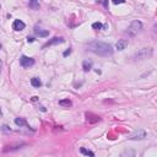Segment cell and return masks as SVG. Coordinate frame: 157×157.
<instances>
[{
  "label": "cell",
  "instance_id": "cell-19",
  "mask_svg": "<svg viewBox=\"0 0 157 157\" xmlns=\"http://www.w3.org/2000/svg\"><path fill=\"white\" fill-rule=\"evenodd\" d=\"M33 41H34V39H33V38H30V37L27 38V42H28V43H32Z\"/></svg>",
  "mask_w": 157,
  "mask_h": 157
},
{
  "label": "cell",
  "instance_id": "cell-8",
  "mask_svg": "<svg viewBox=\"0 0 157 157\" xmlns=\"http://www.w3.org/2000/svg\"><path fill=\"white\" fill-rule=\"evenodd\" d=\"M115 47H117L118 50H123V49H125L128 47V41H126V39H120V41H118Z\"/></svg>",
  "mask_w": 157,
  "mask_h": 157
},
{
  "label": "cell",
  "instance_id": "cell-6",
  "mask_svg": "<svg viewBox=\"0 0 157 157\" xmlns=\"http://www.w3.org/2000/svg\"><path fill=\"white\" fill-rule=\"evenodd\" d=\"M25 27H26V25L21 20H15L14 25H12V28H14L15 31H22V30H25Z\"/></svg>",
  "mask_w": 157,
  "mask_h": 157
},
{
  "label": "cell",
  "instance_id": "cell-14",
  "mask_svg": "<svg viewBox=\"0 0 157 157\" xmlns=\"http://www.w3.org/2000/svg\"><path fill=\"white\" fill-rule=\"evenodd\" d=\"M15 123H16V125H19V126H22V125L26 124V122L22 119V118H16V119H15Z\"/></svg>",
  "mask_w": 157,
  "mask_h": 157
},
{
  "label": "cell",
  "instance_id": "cell-15",
  "mask_svg": "<svg viewBox=\"0 0 157 157\" xmlns=\"http://www.w3.org/2000/svg\"><path fill=\"white\" fill-rule=\"evenodd\" d=\"M92 28H95V30H99V28H102V25H101L99 22H95V23L92 25Z\"/></svg>",
  "mask_w": 157,
  "mask_h": 157
},
{
  "label": "cell",
  "instance_id": "cell-2",
  "mask_svg": "<svg viewBox=\"0 0 157 157\" xmlns=\"http://www.w3.org/2000/svg\"><path fill=\"white\" fill-rule=\"evenodd\" d=\"M141 30H142V23L140 22V21H138V20H135V21H133L132 23H130V26L128 27V30H126V34H129V36H136L139 32H141Z\"/></svg>",
  "mask_w": 157,
  "mask_h": 157
},
{
  "label": "cell",
  "instance_id": "cell-4",
  "mask_svg": "<svg viewBox=\"0 0 157 157\" xmlns=\"http://www.w3.org/2000/svg\"><path fill=\"white\" fill-rule=\"evenodd\" d=\"M34 64V59L33 58H30V57H26V55H22L20 58V65L22 68H30Z\"/></svg>",
  "mask_w": 157,
  "mask_h": 157
},
{
  "label": "cell",
  "instance_id": "cell-11",
  "mask_svg": "<svg viewBox=\"0 0 157 157\" xmlns=\"http://www.w3.org/2000/svg\"><path fill=\"white\" fill-rule=\"evenodd\" d=\"M82 68L85 71H88L91 70V68H92V61H88V60H85L84 64H82Z\"/></svg>",
  "mask_w": 157,
  "mask_h": 157
},
{
  "label": "cell",
  "instance_id": "cell-18",
  "mask_svg": "<svg viewBox=\"0 0 157 157\" xmlns=\"http://www.w3.org/2000/svg\"><path fill=\"white\" fill-rule=\"evenodd\" d=\"M71 53V49H68L67 52H65V53H64V57H67V55H69Z\"/></svg>",
  "mask_w": 157,
  "mask_h": 157
},
{
  "label": "cell",
  "instance_id": "cell-1",
  "mask_svg": "<svg viewBox=\"0 0 157 157\" xmlns=\"http://www.w3.org/2000/svg\"><path fill=\"white\" fill-rule=\"evenodd\" d=\"M88 50L99 57H109L113 54L112 46L106 42H101V41L92 42L91 44H88Z\"/></svg>",
  "mask_w": 157,
  "mask_h": 157
},
{
  "label": "cell",
  "instance_id": "cell-9",
  "mask_svg": "<svg viewBox=\"0 0 157 157\" xmlns=\"http://www.w3.org/2000/svg\"><path fill=\"white\" fill-rule=\"evenodd\" d=\"M34 32H36V34H37V36H39V37H46V36H48V34H49V32H48V31H42V28H38V27H36Z\"/></svg>",
  "mask_w": 157,
  "mask_h": 157
},
{
  "label": "cell",
  "instance_id": "cell-10",
  "mask_svg": "<svg viewBox=\"0 0 157 157\" xmlns=\"http://www.w3.org/2000/svg\"><path fill=\"white\" fill-rule=\"evenodd\" d=\"M31 84H32L33 87H41L42 86V81L39 80L38 77H33L32 80H31Z\"/></svg>",
  "mask_w": 157,
  "mask_h": 157
},
{
  "label": "cell",
  "instance_id": "cell-22",
  "mask_svg": "<svg viewBox=\"0 0 157 157\" xmlns=\"http://www.w3.org/2000/svg\"><path fill=\"white\" fill-rule=\"evenodd\" d=\"M0 48H1V44H0Z\"/></svg>",
  "mask_w": 157,
  "mask_h": 157
},
{
  "label": "cell",
  "instance_id": "cell-16",
  "mask_svg": "<svg viewBox=\"0 0 157 157\" xmlns=\"http://www.w3.org/2000/svg\"><path fill=\"white\" fill-rule=\"evenodd\" d=\"M37 1H38V0H30L31 6H32V7H34V9H37V7H38V6L36 5V4H37Z\"/></svg>",
  "mask_w": 157,
  "mask_h": 157
},
{
  "label": "cell",
  "instance_id": "cell-13",
  "mask_svg": "<svg viewBox=\"0 0 157 157\" xmlns=\"http://www.w3.org/2000/svg\"><path fill=\"white\" fill-rule=\"evenodd\" d=\"M80 151H81V153H84V155H86V156H95V153H93L92 151L86 150V149H84V147H82Z\"/></svg>",
  "mask_w": 157,
  "mask_h": 157
},
{
  "label": "cell",
  "instance_id": "cell-3",
  "mask_svg": "<svg viewBox=\"0 0 157 157\" xmlns=\"http://www.w3.org/2000/svg\"><path fill=\"white\" fill-rule=\"evenodd\" d=\"M152 53H153L152 48H142V49H140L138 53L134 55V59H135V60H144V59H147V58H150V57L152 55Z\"/></svg>",
  "mask_w": 157,
  "mask_h": 157
},
{
  "label": "cell",
  "instance_id": "cell-17",
  "mask_svg": "<svg viewBox=\"0 0 157 157\" xmlns=\"http://www.w3.org/2000/svg\"><path fill=\"white\" fill-rule=\"evenodd\" d=\"M112 1H113V4L118 5V4H123V3H125V0H112Z\"/></svg>",
  "mask_w": 157,
  "mask_h": 157
},
{
  "label": "cell",
  "instance_id": "cell-20",
  "mask_svg": "<svg viewBox=\"0 0 157 157\" xmlns=\"http://www.w3.org/2000/svg\"><path fill=\"white\" fill-rule=\"evenodd\" d=\"M1 68H3V61H1V59H0V73H1Z\"/></svg>",
  "mask_w": 157,
  "mask_h": 157
},
{
  "label": "cell",
  "instance_id": "cell-21",
  "mask_svg": "<svg viewBox=\"0 0 157 157\" xmlns=\"http://www.w3.org/2000/svg\"><path fill=\"white\" fill-rule=\"evenodd\" d=\"M3 117V112H1V108H0V118Z\"/></svg>",
  "mask_w": 157,
  "mask_h": 157
},
{
  "label": "cell",
  "instance_id": "cell-12",
  "mask_svg": "<svg viewBox=\"0 0 157 157\" xmlns=\"http://www.w3.org/2000/svg\"><path fill=\"white\" fill-rule=\"evenodd\" d=\"M59 104H60L61 107L69 108V107L71 106V101H70V99H61V101H59Z\"/></svg>",
  "mask_w": 157,
  "mask_h": 157
},
{
  "label": "cell",
  "instance_id": "cell-7",
  "mask_svg": "<svg viewBox=\"0 0 157 157\" xmlns=\"http://www.w3.org/2000/svg\"><path fill=\"white\" fill-rule=\"evenodd\" d=\"M60 43H64V38L61 37H54L52 41H49L48 43L44 44V47H49V46H54V44H60Z\"/></svg>",
  "mask_w": 157,
  "mask_h": 157
},
{
  "label": "cell",
  "instance_id": "cell-5",
  "mask_svg": "<svg viewBox=\"0 0 157 157\" xmlns=\"http://www.w3.org/2000/svg\"><path fill=\"white\" fill-rule=\"evenodd\" d=\"M145 138H146V132L144 129H139L138 132H135L129 139L130 140H142V139H145Z\"/></svg>",
  "mask_w": 157,
  "mask_h": 157
}]
</instances>
